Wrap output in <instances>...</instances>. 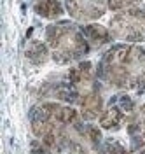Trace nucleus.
I'll return each mask as SVG.
<instances>
[{
  "label": "nucleus",
  "instance_id": "nucleus-4",
  "mask_svg": "<svg viewBox=\"0 0 145 154\" xmlns=\"http://www.w3.org/2000/svg\"><path fill=\"white\" fill-rule=\"evenodd\" d=\"M112 35L121 40L140 42L145 40V9L129 7L119 12L110 21Z\"/></svg>",
  "mask_w": 145,
  "mask_h": 154
},
{
  "label": "nucleus",
  "instance_id": "nucleus-1",
  "mask_svg": "<svg viewBox=\"0 0 145 154\" xmlns=\"http://www.w3.org/2000/svg\"><path fill=\"white\" fill-rule=\"evenodd\" d=\"M101 75L107 84L119 89H145V49L114 48L103 58Z\"/></svg>",
  "mask_w": 145,
  "mask_h": 154
},
{
  "label": "nucleus",
  "instance_id": "nucleus-8",
  "mask_svg": "<svg viewBox=\"0 0 145 154\" xmlns=\"http://www.w3.org/2000/svg\"><path fill=\"white\" fill-rule=\"evenodd\" d=\"M84 37L91 46H101V44H107L110 40V33L103 26L93 23V25H87L84 28Z\"/></svg>",
  "mask_w": 145,
  "mask_h": 154
},
{
  "label": "nucleus",
  "instance_id": "nucleus-10",
  "mask_svg": "<svg viewBox=\"0 0 145 154\" xmlns=\"http://www.w3.org/2000/svg\"><path fill=\"white\" fill-rule=\"evenodd\" d=\"M26 56L33 61V63H44L47 60V49L42 42H32L28 46V51H26Z\"/></svg>",
  "mask_w": 145,
  "mask_h": 154
},
{
  "label": "nucleus",
  "instance_id": "nucleus-11",
  "mask_svg": "<svg viewBox=\"0 0 145 154\" xmlns=\"http://www.w3.org/2000/svg\"><path fill=\"white\" fill-rule=\"evenodd\" d=\"M140 0H108V7L114 11H121V9H129L136 5Z\"/></svg>",
  "mask_w": 145,
  "mask_h": 154
},
{
  "label": "nucleus",
  "instance_id": "nucleus-7",
  "mask_svg": "<svg viewBox=\"0 0 145 154\" xmlns=\"http://www.w3.org/2000/svg\"><path fill=\"white\" fill-rule=\"evenodd\" d=\"M124 123V112L119 107H108L103 114L100 116V125L105 130H117Z\"/></svg>",
  "mask_w": 145,
  "mask_h": 154
},
{
  "label": "nucleus",
  "instance_id": "nucleus-2",
  "mask_svg": "<svg viewBox=\"0 0 145 154\" xmlns=\"http://www.w3.org/2000/svg\"><path fill=\"white\" fill-rule=\"evenodd\" d=\"M70 86L75 100L80 105L82 117L87 121L98 119L103 110V100L96 89V79H95L93 65L89 61L79 63L70 70Z\"/></svg>",
  "mask_w": 145,
  "mask_h": 154
},
{
  "label": "nucleus",
  "instance_id": "nucleus-9",
  "mask_svg": "<svg viewBox=\"0 0 145 154\" xmlns=\"http://www.w3.org/2000/svg\"><path fill=\"white\" fill-rule=\"evenodd\" d=\"M35 9L44 18H58L61 14V4L59 0H37Z\"/></svg>",
  "mask_w": 145,
  "mask_h": 154
},
{
  "label": "nucleus",
  "instance_id": "nucleus-3",
  "mask_svg": "<svg viewBox=\"0 0 145 154\" xmlns=\"http://www.w3.org/2000/svg\"><path fill=\"white\" fill-rule=\"evenodd\" d=\"M47 42L53 58L58 63H70L89 51V42L68 23H56L47 28Z\"/></svg>",
  "mask_w": 145,
  "mask_h": 154
},
{
  "label": "nucleus",
  "instance_id": "nucleus-6",
  "mask_svg": "<svg viewBox=\"0 0 145 154\" xmlns=\"http://www.w3.org/2000/svg\"><path fill=\"white\" fill-rule=\"evenodd\" d=\"M128 130L136 147L145 149V105L129 119Z\"/></svg>",
  "mask_w": 145,
  "mask_h": 154
},
{
  "label": "nucleus",
  "instance_id": "nucleus-5",
  "mask_svg": "<svg viewBox=\"0 0 145 154\" xmlns=\"http://www.w3.org/2000/svg\"><path fill=\"white\" fill-rule=\"evenodd\" d=\"M68 12L79 21H95L105 12V0H67Z\"/></svg>",
  "mask_w": 145,
  "mask_h": 154
}]
</instances>
